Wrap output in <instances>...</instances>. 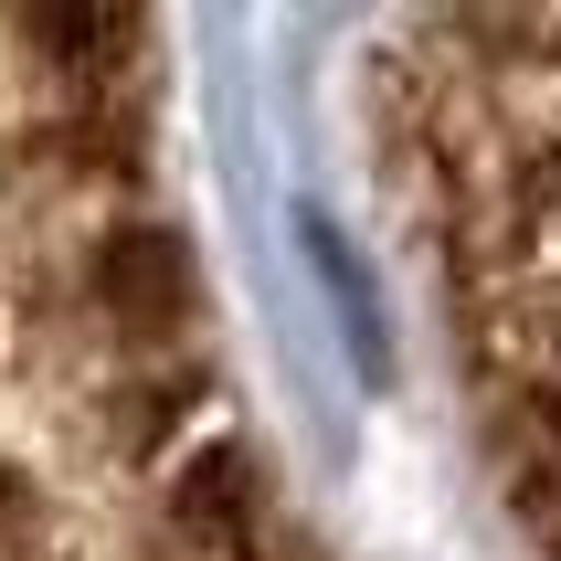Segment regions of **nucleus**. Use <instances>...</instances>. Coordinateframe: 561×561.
Listing matches in <instances>:
<instances>
[{
	"label": "nucleus",
	"instance_id": "f257e3e1",
	"mask_svg": "<svg viewBox=\"0 0 561 561\" xmlns=\"http://www.w3.org/2000/svg\"><path fill=\"white\" fill-rule=\"evenodd\" d=\"M95 308L117 318V340L138 360H191V329H202V276L170 233H106L95 244Z\"/></svg>",
	"mask_w": 561,
	"mask_h": 561
}]
</instances>
